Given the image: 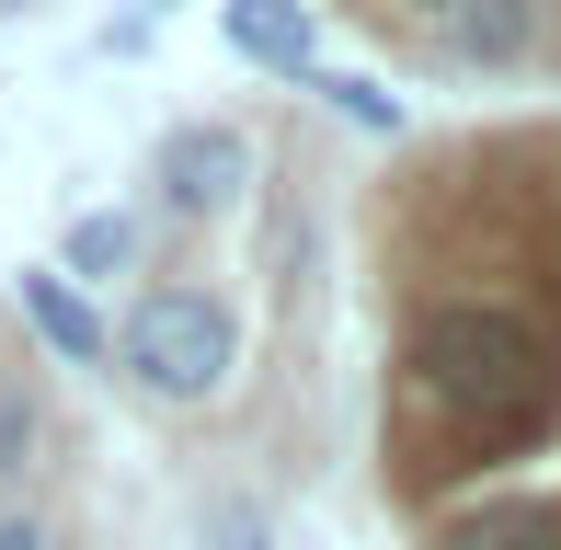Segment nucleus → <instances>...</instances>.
<instances>
[{
	"instance_id": "f8f14e48",
	"label": "nucleus",
	"mask_w": 561,
	"mask_h": 550,
	"mask_svg": "<svg viewBox=\"0 0 561 550\" xmlns=\"http://www.w3.org/2000/svg\"><path fill=\"white\" fill-rule=\"evenodd\" d=\"M0 550H69L58 528H46V516L35 505H0Z\"/></svg>"
},
{
	"instance_id": "9d476101",
	"label": "nucleus",
	"mask_w": 561,
	"mask_h": 550,
	"mask_svg": "<svg viewBox=\"0 0 561 550\" xmlns=\"http://www.w3.org/2000/svg\"><path fill=\"white\" fill-rule=\"evenodd\" d=\"M195 550H275V516L252 505V493H218V505L195 516Z\"/></svg>"
},
{
	"instance_id": "39448f33",
	"label": "nucleus",
	"mask_w": 561,
	"mask_h": 550,
	"mask_svg": "<svg viewBox=\"0 0 561 550\" xmlns=\"http://www.w3.org/2000/svg\"><path fill=\"white\" fill-rule=\"evenodd\" d=\"M12 310H23V333H35L46 356H69V367H104V310H92L81 287H58L46 264H23V275H12Z\"/></svg>"
},
{
	"instance_id": "9b49d317",
	"label": "nucleus",
	"mask_w": 561,
	"mask_h": 550,
	"mask_svg": "<svg viewBox=\"0 0 561 550\" xmlns=\"http://www.w3.org/2000/svg\"><path fill=\"white\" fill-rule=\"evenodd\" d=\"M333 104L355 115V127H401V104H390V92H378V81H333Z\"/></svg>"
},
{
	"instance_id": "20e7f679",
	"label": "nucleus",
	"mask_w": 561,
	"mask_h": 550,
	"mask_svg": "<svg viewBox=\"0 0 561 550\" xmlns=\"http://www.w3.org/2000/svg\"><path fill=\"white\" fill-rule=\"evenodd\" d=\"M218 35L241 46L252 69H275V81H310V69H321V23H310V0H218Z\"/></svg>"
},
{
	"instance_id": "f257e3e1",
	"label": "nucleus",
	"mask_w": 561,
	"mask_h": 550,
	"mask_svg": "<svg viewBox=\"0 0 561 550\" xmlns=\"http://www.w3.org/2000/svg\"><path fill=\"white\" fill-rule=\"evenodd\" d=\"M401 367H413V390L458 424V447H527L539 424L561 413V344L539 321L516 310V298H424L413 333H401Z\"/></svg>"
},
{
	"instance_id": "f03ea898",
	"label": "nucleus",
	"mask_w": 561,
	"mask_h": 550,
	"mask_svg": "<svg viewBox=\"0 0 561 550\" xmlns=\"http://www.w3.org/2000/svg\"><path fill=\"white\" fill-rule=\"evenodd\" d=\"M104 367L149 413H207L241 379V310L218 287H195V275H149L126 298V321H104Z\"/></svg>"
},
{
	"instance_id": "0eeeda50",
	"label": "nucleus",
	"mask_w": 561,
	"mask_h": 550,
	"mask_svg": "<svg viewBox=\"0 0 561 550\" xmlns=\"http://www.w3.org/2000/svg\"><path fill=\"white\" fill-rule=\"evenodd\" d=\"M138 264H149V230H138V218H126V207H81L46 275H58V287H115V275H138Z\"/></svg>"
},
{
	"instance_id": "423d86ee",
	"label": "nucleus",
	"mask_w": 561,
	"mask_h": 550,
	"mask_svg": "<svg viewBox=\"0 0 561 550\" xmlns=\"http://www.w3.org/2000/svg\"><path fill=\"white\" fill-rule=\"evenodd\" d=\"M436 550H561V505L550 493H481V505L436 516Z\"/></svg>"
},
{
	"instance_id": "7ed1b4c3",
	"label": "nucleus",
	"mask_w": 561,
	"mask_h": 550,
	"mask_svg": "<svg viewBox=\"0 0 561 550\" xmlns=\"http://www.w3.org/2000/svg\"><path fill=\"white\" fill-rule=\"evenodd\" d=\"M149 184H161L172 218H229L252 195V138L229 127V115H195V127L161 138V161H149Z\"/></svg>"
},
{
	"instance_id": "1a4fd4ad",
	"label": "nucleus",
	"mask_w": 561,
	"mask_h": 550,
	"mask_svg": "<svg viewBox=\"0 0 561 550\" xmlns=\"http://www.w3.org/2000/svg\"><path fill=\"white\" fill-rule=\"evenodd\" d=\"M46 470V390L23 356H0V493H23Z\"/></svg>"
},
{
	"instance_id": "6e6552de",
	"label": "nucleus",
	"mask_w": 561,
	"mask_h": 550,
	"mask_svg": "<svg viewBox=\"0 0 561 550\" xmlns=\"http://www.w3.org/2000/svg\"><path fill=\"white\" fill-rule=\"evenodd\" d=\"M447 46L470 69H516L539 46V0H447Z\"/></svg>"
}]
</instances>
